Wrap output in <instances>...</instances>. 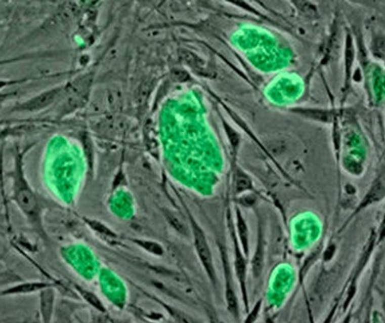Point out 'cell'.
<instances>
[{
  "instance_id": "cell-1",
  "label": "cell",
  "mask_w": 385,
  "mask_h": 323,
  "mask_svg": "<svg viewBox=\"0 0 385 323\" xmlns=\"http://www.w3.org/2000/svg\"><path fill=\"white\" fill-rule=\"evenodd\" d=\"M12 180L11 198L20 209L29 223L38 230H41V216L44 211L42 199L29 185L23 169V152L15 153L14 167L10 172Z\"/></svg>"
},
{
  "instance_id": "cell-2",
  "label": "cell",
  "mask_w": 385,
  "mask_h": 323,
  "mask_svg": "<svg viewBox=\"0 0 385 323\" xmlns=\"http://www.w3.org/2000/svg\"><path fill=\"white\" fill-rule=\"evenodd\" d=\"M66 85V84H65ZM65 85L50 88L46 91L36 95L32 98L15 105L10 112L37 113L47 109L54 103L58 102L62 98L65 90Z\"/></svg>"
},
{
  "instance_id": "cell-3",
  "label": "cell",
  "mask_w": 385,
  "mask_h": 323,
  "mask_svg": "<svg viewBox=\"0 0 385 323\" xmlns=\"http://www.w3.org/2000/svg\"><path fill=\"white\" fill-rule=\"evenodd\" d=\"M191 223H192V230H193L194 238H195L196 253L199 256L201 263L206 271V274H208L210 280L215 282L216 281V271H215L214 264H213L212 255L210 252L209 245L207 244V240L205 239V236L203 230L199 226L195 223V220L191 219Z\"/></svg>"
},
{
  "instance_id": "cell-4",
  "label": "cell",
  "mask_w": 385,
  "mask_h": 323,
  "mask_svg": "<svg viewBox=\"0 0 385 323\" xmlns=\"http://www.w3.org/2000/svg\"><path fill=\"white\" fill-rule=\"evenodd\" d=\"M39 315L42 322L52 321L55 308L56 292L54 287H49L39 292Z\"/></svg>"
},
{
  "instance_id": "cell-5",
  "label": "cell",
  "mask_w": 385,
  "mask_h": 323,
  "mask_svg": "<svg viewBox=\"0 0 385 323\" xmlns=\"http://www.w3.org/2000/svg\"><path fill=\"white\" fill-rule=\"evenodd\" d=\"M49 287H54V283H50L46 281H26V282H21L19 284L11 286L8 289H3L1 291V295L2 297H5V296L36 293Z\"/></svg>"
},
{
  "instance_id": "cell-6",
  "label": "cell",
  "mask_w": 385,
  "mask_h": 323,
  "mask_svg": "<svg viewBox=\"0 0 385 323\" xmlns=\"http://www.w3.org/2000/svg\"><path fill=\"white\" fill-rule=\"evenodd\" d=\"M298 112L301 113L304 116L309 117L314 120H318L322 123H329L334 117V114L328 110L322 109H300Z\"/></svg>"
},
{
  "instance_id": "cell-7",
  "label": "cell",
  "mask_w": 385,
  "mask_h": 323,
  "mask_svg": "<svg viewBox=\"0 0 385 323\" xmlns=\"http://www.w3.org/2000/svg\"><path fill=\"white\" fill-rule=\"evenodd\" d=\"M238 230H239V238L241 240V244L243 246L244 251L246 255L249 254V236H248V229L246 223L244 221L242 216L238 212Z\"/></svg>"
},
{
  "instance_id": "cell-8",
  "label": "cell",
  "mask_w": 385,
  "mask_h": 323,
  "mask_svg": "<svg viewBox=\"0 0 385 323\" xmlns=\"http://www.w3.org/2000/svg\"><path fill=\"white\" fill-rule=\"evenodd\" d=\"M236 270H237V274L239 276V282L241 285V288L245 290V273H246V264H245V261H244L243 257L241 253L239 252V247L238 245H236Z\"/></svg>"
},
{
  "instance_id": "cell-9",
  "label": "cell",
  "mask_w": 385,
  "mask_h": 323,
  "mask_svg": "<svg viewBox=\"0 0 385 323\" xmlns=\"http://www.w3.org/2000/svg\"><path fill=\"white\" fill-rule=\"evenodd\" d=\"M135 244L141 246L142 248L146 250L147 252L151 253L153 255H161L163 254V249L161 245L156 244L154 241L146 240H135Z\"/></svg>"
},
{
  "instance_id": "cell-10",
  "label": "cell",
  "mask_w": 385,
  "mask_h": 323,
  "mask_svg": "<svg viewBox=\"0 0 385 323\" xmlns=\"http://www.w3.org/2000/svg\"><path fill=\"white\" fill-rule=\"evenodd\" d=\"M80 293L82 295V297H83V299H85L88 302L91 304L94 307L98 308V310L100 311H105V308L103 306V304L101 303V301L91 292H88L87 290H82L81 289H78Z\"/></svg>"
},
{
  "instance_id": "cell-11",
  "label": "cell",
  "mask_w": 385,
  "mask_h": 323,
  "mask_svg": "<svg viewBox=\"0 0 385 323\" xmlns=\"http://www.w3.org/2000/svg\"><path fill=\"white\" fill-rule=\"evenodd\" d=\"M251 183L249 181V178L243 174H239L237 176V190L238 192H242L250 187Z\"/></svg>"
}]
</instances>
